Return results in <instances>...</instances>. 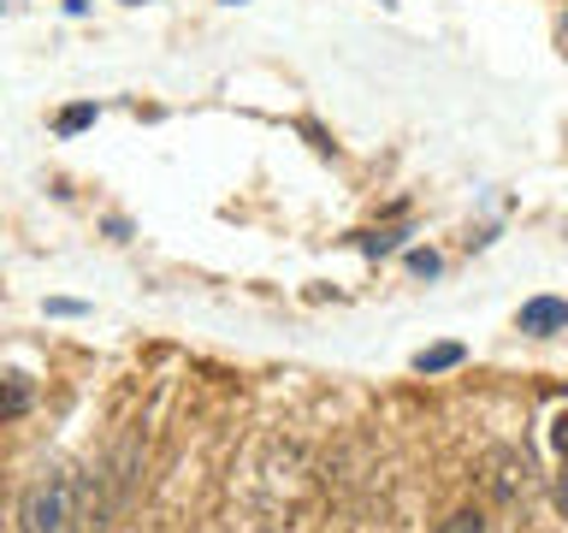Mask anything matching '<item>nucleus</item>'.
<instances>
[{"label": "nucleus", "mask_w": 568, "mask_h": 533, "mask_svg": "<svg viewBox=\"0 0 568 533\" xmlns=\"http://www.w3.org/2000/svg\"><path fill=\"white\" fill-rule=\"evenodd\" d=\"M18 533H83V497L71 469H42L18 504Z\"/></svg>", "instance_id": "1"}, {"label": "nucleus", "mask_w": 568, "mask_h": 533, "mask_svg": "<svg viewBox=\"0 0 568 533\" xmlns=\"http://www.w3.org/2000/svg\"><path fill=\"white\" fill-rule=\"evenodd\" d=\"M562 326H568V302H562V296H532V302H521V332L550 338V332H562Z\"/></svg>", "instance_id": "2"}, {"label": "nucleus", "mask_w": 568, "mask_h": 533, "mask_svg": "<svg viewBox=\"0 0 568 533\" xmlns=\"http://www.w3.org/2000/svg\"><path fill=\"white\" fill-rule=\"evenodd\" d=\"M462 362H468V350H462V344H433V350L415 355V373H450Z\"/></svg>", "instance_id": "3"}, {"label": "nucleus", "mask_w": 568, "mask_h": 533, "mask_svg": "<svg viewBox=\"0 0 568 533\" xmlns=\"http://www.w3.org/2000/svg\"><path fill=\"white\" fill-rule=\"evenodd\" d=\"M24 409H30V380H18V373H12V380L0 385V421H18Z\"/></svg>", "instance_id": "4"}, {"label": "nucleus", "mask_w": 568, "mask_h": 533, "mask_svg": "<svg viewBox=\"0 0 568 533\" xmlns=\"http://www.w3.org/2000/svg\"><path fill=\"white\" fill-rule=\"evenodd\" d=\"M433 533H486V515H479L474 504H462V510L444 515V522H438Z\"/></svg>", "instance_id": "5"}, {"label": "nucleus", "mask_w": 568, "mask_h": 533, "mask_svg": "<svg viewBox=\"0 0 568 533\" xmlns=\"http://www.w3.org/2000/svg\"><path fill=\"white\" fill-rule=\"evenodd\" d=\"M83 124H95V107H89V101H78V107H65V113H60V137H78Z\"/></svg>", "instance_id": "6"}, {"label": "nucleus", "mask_w": 568, "mask_h": 533, "mask_svg": "<svg viewBox=\"0 0 568 533\" xmlns=\"http://www.w3.org/2000/svg\"><path fill=\"white\" fill-rule=\"evenodd\" d=\"M403 266H408V273H415V279H433L444 261L433 255V249H408V261H403Z\"/></svg>", "instance_id": "7"}, {"label": "nucleus", "mask_w": 568, "mask_h": 533, "mask_svg": "<svg viewBox=\"0 0 568 533\" xmlns=\"http://www.w3.org/2000/svg\"><path fill=\"white\" fill-rule=\"evenodd\" d=\"M403 243V231H379V238H367L362 249H367V255H385V249H397Z\"/></svg>", "instance_id": "8"}, {"label": "nucleus", "mask_w": 568, "mask_h": 533, "mask_svg": "<svg viewBox=\"0 0 568 533\" xmlns=\"http://www.w3.org/2000/svg\"><path fill=\"white\" fill-rule=\"evenodd\" d=\"M550 444H557V456L568 462V415H557V421H550Z\"/></svg>", "instance_id": "9"}, {"label": "nucleus", "mask_w": 568, "mask_h": 533, "mask_svg": "<svg viewBox=\"0 0 568 533\" xmlns=\"http://www.w3.org/2000/svg\"><path fill=\"white\" fill-rule=\"evenodd\" d=\"M557 504H562V510H568V474H562V480H557Z\"/></svg>", "instance_id": "10"}, {"label": "nucleus", "mask_w": 568, "mask_h": 533, "mask_svg": "<svg viewBox=\"0 0 568 533\" xmlns=\"http://www.w3.org/2000/svg\"><path fill=\"white\" fill-rule=\"evenodd\" d=\"M225 7H243V0H225Z\"/></svg>", "instance_id": "11"}, {"label": "nucleus", "mask_w": 568, "mask_h": 533, "mask_svg": "<svg viewBox=\"0 0 568 533\" xmlns=\"http://www.w3.org/2000/svg\"><path fill=\"white\" fill-rule=\"evenodd\" d=\"M124 7H142V0H124Z\"/></svg>", "instance_id": "12"}, {"label": "nucleus", "mask_w": 568, "mask_h": 533, "mask_svg": "<svg viewBox=\"0 0 568 533\" xmlns=\"http://www.w3.org/2000/svg\"><path fill=\"white\" fill-rule=\"evenodd\" d=\"M379 7H390V0H379Z\"/></svg>", "instance_id": "13"}, {"label": "nucleus", "mask_w": 568, "mask_h": 533, "mask_svg": "<svg viewBox=\"0 0 568 533\" xmlns=\"http://www.w3.org/2000/svg\"><path fill=\"white\" fill-rule=\"evenodd\" d=\"M562 30H568V18H562Z\"/></svg>", "instance_id": "14"}]
</instances>
